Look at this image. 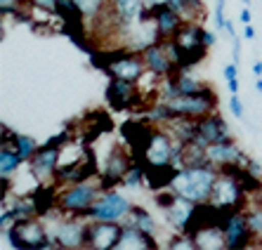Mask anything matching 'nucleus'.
I'll return each instance as SVG.
<instances>
[{"mask_svg":"<svg viewBox=\"0 0 262 250\" xmlns=\"http://www.w3.org/2000/svg\"><path fill=\"white\" fill-rule=\"evenodd\" d=\"M238 78H232V80H227V90H229V95H238Z\"/></svg>","mask_w":262,"mask_h":250,"instance_id":"72a5a7b5","label":"nucleus"},{"mask_svg":"<svg viewBox=\"0 0 262 250\" xmlns=\"http://www.w3.org/2000/svg\"><path fill=\"white\" fill-rule=\"evenodd\" d=\"M59 158H61V147H55V144H40L38 151L26 161L33 175L40 179V182H52L57 175V168H59Z\"/></svg>","mask_w":262,"mask_h":250,"instance_id":"ddd939ff","label":"nucleus"},{"mask_svg":"<svg viewBox=\"0 0 262 250\" xmlns=\"http://www.w3.org/2000/svg\"><path fill=\"white\" fill-rule=\"evenodd\" d=\"M123 224H135V226H140L142 232H149V234H159V222L151 217V213L146 210V208L142 206H133L130 208V213L128 217H123Z\"/></svg>","mask_w":262,"mask_h":250,"instance_id":"aec40b11","label":"nucleus"},{"mask_svg":"<svg viewBox=\"0 0 262 250\" xmlns=\"http://www.w3.org/2000/svg\"><path fill=\"white\" fill-rule=\"evenodd\" d=\"M189 3V10H191V19H199L201 21V17H203V12H206V5H203V0H187Z\"/></svg>","mask_w":262,"mask_h":250,"instance_id":"cd10ccee","label":"nucleus"},{"mask_svg":"<svg viewBox=\"0 0 262 250\" xmlns=\"http://www.w3.org/2000/svg\"><path fill=\"white\" fill-rule=\"evenodd\" d=\"M220 177V170L215 163H196L180 168L172 179L170 189L180 194L182 198H189L194 203H208L215 191V182Z\"/></svg>","mask_w":262,"mask_h":250,"instance_id":"f257e3e1","label":"nucleus"},{"mask_svg":"<svg viewBox=\"0 0 262 250\" xmlns=\"http://www.w3.org/2000/svg\"><path fill=\"white\" fill-rule=\"evenodd\" d=\"M196 206H199V203L189 201V198H182V196L177 194L175 201L168 208H163L161 213H163L168 226H172V232H187V226H189L191 217H194V213H196Z\"/></svg>","mask_w":262,"mask_h":250,"instance_id":"2eb2a0df","label":"nucleus"},{"mask_svg":"<svg viewBox=\"0 0 262 250\" xmlns=\"http://www.w3.org/2000/svg\"><path fill=\"white\" fill-rule=\"evenodd\" d=\"M227 140H234V137H232V130H229L227 121L220 116V111H213V113H208V116L196 121L194 142H199L201 147H210L215 142H227Z\"/></svg>","mask_w":262,"mask_h":250,"instance_id":"f8f14e48","label":"nucleus"},{"mask_svg":"<svg viewBox=\"0 0 262 250\" xmlns=\"http://www.w3.org/2000/svg\"><path fill=\"white\" fill-rule=\"evenodd\" d=\"M225 5L227 0H217V5H215V26H217V31H225V24H227V17H225Z\"/></svg>","mask_w":262,"mask_h":250,"instance_id":"bb28decb","label":"nucleus"},{"mask_svg":"<svg viewBox=\"0 0 262 250\" xmlns=\"http://www.w3.org/2000/svg\"><path fill=\"white\" fill-rule=\"evenodd\" d=\"M238 21H241V24H244V26L253 21V12H250V7H246V5H244V10L238 12Z\"/></svg>","mask_w":262,"mask_h":250,"instance_id":"7c9ffc66","label":"nucleus"},{"mask_svg":"<svg viewBox=\"0 0 262 250\" xmlns=\"http://www.w3.org/2000/svg\"><path fill=\"white\" fill-rule=\"evenodd\" d=\"M253 74H255V78L262 76V61H253Z\"/></svg>","mask_w":262,"mask_h":250,"instance_id":"e433bc0d","label":"nucleus"},{"mask_svg":"<svg viewBox=\"0 0 262 250\" xmlns=\"http://www.w3.org/2000/svg\"><path fill=\"white\" fill-rule=\"evenodd\" d=\"M229 109H232V113L238 118V121L244 118V102L238 99V95H232V97H229Z\"/></svg>","mask_w":262,"mask_h":250,"instance_id":"c85d7f7f","label":"nucleus"},{"mask_svg":"<svg viewBox=\"0 0 262 250\" xmlns=\"http://www.w3.org/2000/svg\"><path fill=\"white\" fill-rule=\"evenodd\" d=\"M175 83L177 87H180V95H194V92L203 90V87H208V83H203L201 78H196V76H191L189 71H180V74H175Z\"/></svg>","mask_w":262,"mask_h":250,"instance_id":"b1692460","label":"nucleus"},{"mask_svg":"<svg viewBox=\"0 0 262 250\" xmlns=\"http://www.w3.org/2000/svg\"><path fill=\"white\" fill-rule=\"evenodd\" d=\"M130 208H133V203H130L125 196L118 194L116 189H109V191H102V196L92 203V208L85 215V220L121 222L123 217H128Z\"/></svg>","mask_w":262,"mask_h":250,"instance_id":"423d86ee","label":"nucleus"},{"mask_svg":"<svg viewBox=\"0 0 262 250\" xmlns=\"http://www.w3.org/2000/svg\"><path fill=\"white\" fill-rule=\"evenodd\" d=\"M168 104H170L175 118H194V121H199V118L217 111L220 99H217V92L208 85L203 90L194 92V95H184V97H177Z\"/></svg>","mask_w":262,"mask_h":250,"instance_id":"20e7f679","label":"nucleus"},{"mask_svg":"<svg viewBox=\"0 0 262 250\" xmlns=\"http://www.w3.org/2000/svg\"><path fill=\"white\" fill-rule=\"evenodd\" d=\"M215 40H217V36H215L213 31H206V33H203V43H206V48H213Z\"/></svg>","mask_w":262,"mask_h":250,"instance_id":"2f4dec72","label":"nucleus"},{"mask_svg":"<svg viewBox=\"0 0 262 250\" xmlns=\"http://www.w3.org/2000/svg\"><path fill=\"white\" fill-rule=\"evenodd\" d=\"M244 40H255V29H253V24L244 26Z\"/></svg>","mask_w":262,"mask_h":250,"instance_id":"473e14b6","label":"nucleus"},{"mask_svg":"<svg viewBox=\"0 0 262 250\" xmlns=\"http://www.w3.org/2000/svg\"><path fill=\"white\" fill-rule=\"evenodd\" d=\"M102 191H104V187H102V182H99V177L61 187L57 210H59L61 215H76V217H83V220H85L88 210H90L92 203L102 196Z\"/></svg>","mask_w":262,"mask_h":250,"instance_id":"f03ea898","label":"nucleus"},{"mask_svg":"<svg viewBox=\"0 0 262 250\" xmlns=\"http://www.w3.org/2000/svg\"><path fill=\"white\" fill-rule=\"evenodd\" d=\"M121 234H123V222L88 220V224H85V248L114 250V248H118Z\"/></svg>","mask_w":262,"mask_h":250,"instance_id":"1a4fd4ad","label":"nucleus"},{"mask_svg":"<svg viewBox=\"0 0 262 250\" xmlns=\"http://www.w3.org/2000/svg\"><path fill=\"white\" fill-rule=\"evenodd\" d=\"M144 179H146V165L142 163V161H135V163L130 165V170L125 172V177H123V187L140 189L142 184H144Z\"/></svg>","mask_w":262,"mask_h":250,"instance_id":"393cba45","label":"nucleus"},{"mask_svg":"<svg viewBox=\"0 0 262 250\" xmlns=\"http://www.w3.org/2000/svg\"><path fill=\"white\" fill-rule=\"evenodd\" d=\"M177 175V168L172 165H146V179L144 187L149 191H161L168 189Z\"/></svg>","mask_w":262,"mask_h":250,"instance_id":"a211bd4d","label":"nucleus"},{"mask_svg":"<svg viewBox=\"0 0 262 250\" xmlns=\"http://www.w3.org/2000/svg\"><path fill=\"white\" fill-rule=\"evenodd\" d=\"M246 220L253 236H255V243H262V206L255 201V206H246Z\"/></svg>","mask_w":262,"mask_h":250,"instance_id":"a878e982","label":"nucleus"},{"mask_svg":"<svg viewBox=\"0 0 262 250\" xmlns=\"http://www.w3.org/2000/svg\"><path fill=\"white\" fill-rule=\"evenodd\" d=\"M144 95L146 92L140 90V83L123 78H109V85L104 90V99L109 104V109L116 113H121V111L137 113L140 109H144Z\"/></svg>","mask_w":262,"mask_h":250,"instance_id":"7ed1b4c3","label":"nucleus"},{"mask_svg":"<svg viewBox=\"0 0 262 250\" xmlns=\"http://www.w3.org/2000/svg\"><path fill=\"white\" fill-rule=\"evenodd\" d=\"M255 90L262 95V76H257V78H255Z\"/></svg>","mask_w":262,"mask_h":250,"instance_id":"58836bf2","label":"nucleus"},{"mask_svg":"<svg viewBox=\"0 0 262 250\" xmlns=\"http://www.w3.org/2000/svg\"><path fill=\"white\" fill-rule=\"evenodd\" d=\"M135 163V156L128 147L121 149V147H114L104 161V165L99 168V182H102L104 191L109 189H116L123 184V177L125 172L130 170V165Z\"/></svg>","mask_w":262,"mask_h":250,"instance_id":"6e6552de","label":"nucleus"},{"mask_svg":"<svg viewBox=\"0 0 262 250\" xmlns=\"http://www.w3.org/2000/svg\"><path fill=\"white\" fill-rule=\"evenodd\" d=\"M146 5H165V3H168V0H144Z\"/></svg>","mask_w":262,"mask_h":250,"instance_id":"4c0bfd02","label":"nucleus"},{"mask_svg":"<svg viewBox=\"0 0 262 250\" xmlns=\"http://www.w3.org/2000/svg\"><path fill=\"white\" fill-rule=\"evenodd\" d=\"M248 170L253 172V175H257V177H262V165L257 163V161H253L250 158V163H248Z\"/></svg>","mask_w":262,"mask_h":250,"instance_id":"f704fd0d","label":"nucleus"},{"mask_svg":"<svg viewBox=\"0 0 262 250\" xmlns=\"http://www.w3.org/2000/svg\"><path fill=\"white\" fill-rule=\"evenodd\" d=\"M225 31H227V33H229V38H236V29H234V21H232V19H227Z\"/></svg>","mask_w":262,"mask_h":250,"instance_id":"c9c22d12","label":"nucleus"},{"mask_svg":"<svg viewBox=\"0 0 262 250\" xmlns=\"http://www.w3.org/2000/svg\"><path fill=\"white\" fill-rule=\"evenodd\" d=\"M241 3H244L246 7H250V3H253V0H241Z\"/></svg>","mask_w":262,"mask_h":250,"instance_id":"ea45409f","label":"nucleus"},{"mask_svg":"<svg viewBox=\"0 0 262 250\" xmlns=\"http://www.w3.org/2000/svg\"><path fill=\"white\" fill-rule=\"evenodd\" d=\"M208 158H210V163H215V165L238 163L241 168H248V163H250V156L241 151L234 140L215 142V144H210V147H208Z\"/></svg>","mask_w":262,"mask_h":250,"instance_id":"f3484780","label":"nucleus"},{"mask_svg":"<svg viewBox=\"0 0 262 250\" xmlns=\"http://www.w3.org/2000/svg\"><path fill=\"white\" fill-rule=\"evenodd\" d=\"M208 203H213L215 208L227 210V213H232V210H246V206H248V194L244 191V187H241V182H238L236 177L220 175L217 182H215V191Z\"/></svg>","mask_w":262,"mask_h":250,"instance_id":"39448f33","label":"nucleus"},{"mask_svg":"<svg viewBox=\"0 0 262 250\" xmlns=\"http://www.w3.org/2000/svg\"><path fill=\"white\" fill-rule=\"evenodd\" d=\"M76 5H78L80 14L85 17V24L90 29L92 24H97L99 17L106 12V7H109V0H73Z\"/></svg>","mask_w":262,"mask_h":250,"instance_id":"412c9836","label":"nucleus"},{"mask_svg":"<svg viewBox=\"0 0 262 250\" xmlns=\"http://www.w3.org/2000/svg\"><path fill=\"white\" fill-rule=\"evenodd\" d=\"M222 74H225V80L238 78V64H236V61H232V64H227V66H225V71H222Z\"/></svg>","mask_w":262,"mask_h":250,"instance_id":"c756f323","label":"nucleus"},{"mask_svg":"<svg viewBox=\"0 0 262 250\" xmlns=\"http://www.w3.org/2000/svg\"><path fill=\"white\" fill-rule=\"evenodd\" d=\"M151 12H154V29H156L161 40H170L177 31L182 29L184 21H187L170 5H151Z\"/></svg>","mask_w":262,"mask_h":250,"instance_id":"dca6fc26","label":"nucleus"},{"mask_svg":"<svg viewBox=\"0 0 262 250\" xmlns=\"http://www.w3.org/2000/svg\"><path fill=\"white\" fill-rule=\"evenodd\" d=\"M85 224L88 220L76 215H59L50 236L57 248H85Z\"/></svg>","mask_w":262,"mask_h":250,"instance_id":"0eeeda50","label":"nucleus"},{"mask_svg":"<svg viewBox=\"0 0 262 250\" xmlns=\"http://www.w3.org/2000/svg\"><path fill=\"white\" fill-rule=\"evenodd\" d=\"M142 59H144L146 71L154 76H159V78H168V76L180 74V69H177L175 61L170 59L163 40H156V43L146 45V48L142 50Z\"/></svg>","mask_w":262,"mask_h":250,"instance_id":"4468645a","label":"nucleus"},{"mask_svg":"<svg viewBox=\"0 0 262 250\" xmlns=\"http://www.w3.org/2000/svg\"><path fill=\"white\" fill-rule=\"evenodd\" d=\"M109 5L114 7L125 21H137L142 10L146 7V3L144 0H109Z\"/></svg>","mask_w":262,"mask_h":250,"instance_id":"4be33fe9","label":"nucleus"},{"mask_svg":"<svg viewBox=\"0 0 262 250\" xmlns=\"http://www.w3.org/2000/svg\"><path fill=\"white\" fill-rule=\"evenodd\" d=\"M10 144H12V147L17 149V151H19V156H21V158H24V161H29L31 156H33V153L38 151V147H40V144H38V142L33 140L31 134L17 132V130H14V134H12V140H10Z\"/></svg>","mask_w":262,"mask_h":250,"instance_id":"5701e85b","label":"nucleus"},{"mask_svg":"<svg viewBox=\"0 0 262 250\" xmlns=\"http://www.w3.org/2000/svg\"><path fill=\"white\" fill-rule=\"evenodd\" d=\"M222 234H225V245L232 250L250 248V243H255V236L250 232L244 210H232L227 215L222 222Z\"/></svg>","mask_w":262,"mask_h":250,"instance_id":"9b49d317","label":"nucleus"},{"mask_svg":"<svg viewBox=\"0 0 262 250\" xmlns=\"http://www.w3.org/2000/svg\"><path fill=\"white\" fill-rule=\"evenodd\" d=\"M24 163L26 161L19 156V151L12 144H3V147H0V177H3V179H10Z\"/></svg>","mask_w":262,"mask_h":250,"instance_id":"6ab92c4d","label":"nucleus"},{"mask_svg":"<svg viewBox=\"0 0 262 250\" xmlns=\"http://www.w3.org/2000/svg\"><path fill=\"white\" fill-rule=\"evenodd\" d=\"M172 132L168 128H156L149 137V142L142 149V163L144 165H170L172 158Z\"/></svg>","mask_w":262,"mask_h":250,"instance_id":"9d476101","label":"nucleus"}]
</instances>
